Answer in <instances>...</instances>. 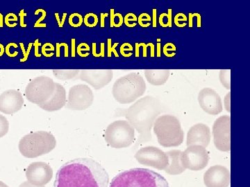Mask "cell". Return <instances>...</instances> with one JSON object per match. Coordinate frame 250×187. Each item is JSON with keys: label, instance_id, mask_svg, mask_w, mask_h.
Listing matches in <instances>:
<instances>
[{"label": "cell", "instance_id": "cell-21", "mask_svg": "<svg viewBox=\"0 0 250 187\" xmlns=\"http://www.w3.org/2000/svg\"><path fill=\"white\" fill-rule=\"evenodd\" d=\"M159 24L163 27H172V11L168 9L167 13H164L159 16Z\"/></svg>", "mask_w": 250, "mask_h": 187}, {"label": "cell", "instance_id": "cell-14", "mask_svg": "<svg viewBox=\"0 0 250 187\" xmlns=\"http://www.w3.org/2000/svg\"><path fill=\"white\" fill-rule=\"evenodd\" d=\"M24 105L22 94L16 90H8L0 94V112L5 114H14L22 109Z\"/></svg>", "mask_w": 250, "mask_h": 187}, {"label": "cell", "instance_id": "cell-19", "mask_svg": "<svg viewBox=\"0 0 250 187\" xmlns=\"http://www.w3.org/2000/svg\"><path fill=\"white\" fill-rule=\"evenodd\" d=\"M219 79L225 89L231 90V70H220L219 72Z\"/></svg>", "mask_w": 250, "mask_h": 187}, {"label": "cell", "instance_id": "cell-8", "mask_svg": "<svg viewBox=\"0 0 250 187\" xmlns=\"http://www.w3.org/2000/svg\"><path fill=\"white\" fill-rule=\"evenodd\" d=\"M134 139V130L127 121H114L105 131V140L114 149L129 147Z\"/></svg>", "mask_w": 250, "mask_h": 187}, {"label": "cell", "instance_id": "cell-1", "mask_svg": "<svg viewBox=\"0 0 250 187\" xmlns=\"http://www.w3.org/2000/svg\"><path fill=\"white\" fill-rule=\"evenodd\" d=\"M109 176L99 162L90 158L72 160L60 167L54 187H108Z\"/></svg>", "mask_w": 250, "mask_h": 187}, {"label": "cell", "instance_id": "cell-11", "mask_svg": "<svg viewBox=\"0 0 250 187\" xmlns=\"http://www.w3.org/2000/svg\"><path fill=\"white\" fill-rule=\"evenodd\" d=\"M77 78L88 83L94 89L99 90L111 83L113 78V71L111 70H80Z\"/></svg>", "mask_w": 250, "mask_h": 187}, {"label": "cell", "instance_id": "cell-44", "mask_svg": "<svg viewBox=\"0 0 250 187\" xmlns=\"http://www.w3.org/2000/svg\"><path fill=\"white\" fill-rule=\"evenodd\" d=\"M18 187H45V186H35V185H31V184L28 183V182H24V183L21 184V185Z\"/></svg>", "mask_w": 250, "mask_h": 187}, {"label": "cell", "instance_id": "cell-24", "mask_svg": "<svg viewBox=\"0 0 250 187\" xmlns=\"http://www.w3.org/2000/svg\"><path fill=\"white\" fill-rule=\"evenodd\" d=\"M9 123L4 115L0 114V138L4 137L9 132Z\"/></svg>", "mask_w": 250, "mask_h": 187}, {"label": "cell", "instance_id": "cell-4", "mask_svg": "<svg viewBox=\"0 0 250 187\" xmlns=\"http://www.w3.org/2000/svg\"><path fill=\"white\" fill-rule=\"evenodd\" d=\"M146 89L147 86L143 77L132 72L116 80L112 88V94L117 102L129 104L142 96Z\"/></svg>", "mask_w": 250, "mask_h": 187}, {"label": "cell", "instance_id": "cell-43", "mask_svg": "<svg viewBox=\"0 0 250 187\" xmlns=\"http://www.w3.org/2000/svg\"><path fill=\"white\" fill-rule=\"evenodd\" d=\"M62 43L56 44V56L59 58L61 56V47H62Z\"/></svg>", "mask_w": 250, "mask_h": 187}, {"label": "cell", "instance_id": "cell-30", "mask_svg": "<svg viewBox=\"0 0 250 187\" xmlns=\"http://www.w3.org/2000/svg\"><path fill=\"white\" fill-rule=\"evenodd\" d=\"M77 52L79 56H80L81 57H88L89 56V53H87L86 54H83L82 53V52H89L90 51V47L89 45L87 43H85V42H82V43H80V45H78V47H77Z\"/></svg>", "mask_w": 250, "mask_h": 187}, {"label": "cell", "instance_id": "cell-26", "mask_svg": "<svg viewBox=\"0 0 250 187\" xmlns=\"http://www.w3.org/2000/svg\"><path fill=\"white\" fill-rule=\"evenodd\" d=\"M134 50L132 45L131 44L128 43V42H125L121 45L120 51H121V54L123 57L125 58H128V57L131 56H132V52Z\"/></svg>", "mask_w": 250, "mask_h": 187}, {"label": "cell", "instance_id": "cell-33", "mask_svg": "<svg viewBox=\"0 0 250 187\" xmlns=\"http://www.w3.org/2000/svg\"><path fill=\"white\" fill-rule=\"evenodd\" d=\"M108 45H107V56L108 58H111V54H114L115 56L119 57V55H118V52L116 50V47H118V42H116L113 45H111V39H108Z\"/></svg>", "mask_w": 250, "mask_h": 187}, {"label": "cell", "instance_id": "cell-17", "mask_svg": "<svg viewBox=\"0 0 250 187\" xmlns=\"http://www.w3.org/2000/svg\"><path fill=\"white\" fill-rule=\"evenodd\" d=\"M170 75V71L168 70H148L145 71V76L148 83L155 86L166 84Z\"/></svg>", "mask_w": 250, "mask_h": 187}, {"label": "cell", "instance_id": "cell-2", "mask_svg": "<svg viewBox=\"0 0 250 187\" xmlns=\"http://www.w3.org/2000/svg\"><path fill=\"white\" fill-rule=\"evenodd\" d=\"M161 103L157 98L146 96L140 98L128 109L123 111L128 122L141 133L140 142L151 137V128L156 116L160 114Z\"/></svg>", "mask_w": 250, "mask_h": 187}, {"label": "cell", "instance_id": "cell-15", "mask_svg": "<svg viewBox=\"0 0 250 187\" xmlns=\"http://www.w3.org/2000/svg\"><path fill=\"white\" fill-rule=\"evenodd\" d=\"M210 141V130L205 124L195 125L188 133L187 145L207 147Z\"/></svg>", "mask_w": 250, "mask_h": 187}, {"label": "cell", "instance_id": "cell-37", "mask_svg": "<svg viewBox=\"0 0 250 187\" xmlns=\"http://www.w3.org/2000/svg\"><path fill=\"white\" fill-rule=\"evenodd\" d=\"M41 44L40 42H39V39H36L35 41H34V43H33V46L34 47V55H35L36 57L37 58H39V57L41 56V54H39V46H41Z\"/></svg>", "mask_w": 250, "mask_h": 187}, {"label": "cell", "instance_id": "cell-40", "mask_svg": "<svg viewBox=\"0 0 250 187\" xmlns=\"http://www.w3.org/2000/svg\"><path fill=\"white\" fill-rule=\"evenodd\" d=\"M71 46H72V57L75 58L76 56V40L75 38L72 39L71 40Z\"/></svg>", "mask_w": 250, "mask_h": 187}, {"label": "cell", "instance_id": "cell-13", "mask_svg": "<svg viewBox=\"0 0 250 187\" xmlns=\"http://www.w3.org/2000/svg\"><path fill=\"white\" fill-rule=\"evenodd\" d=\"M213 135L215 147L219 150H230V116L218 118L213 126Z\"/></svg>", "mask_w": 250, "mask_h": 187}, {"label": "cell", "instance_id": "cell-35", "mask_svg": "<svg viewBox=\"0 0 250 187\" xmlns=\"http://www.w3.org/2000/svg\"><path fill=\"white\" fill-rule=\"evenodd\" d=\"M11 47H14V48H18V45L16 43H14V42H11V43L8 44V45L6 46V48H5V52H6V54L8 56L14 58V57L17 56L18 52H15L14 54L10 53V49H11Z\"/></svg>", "mask_w": 250, "mask_h": 187}, {"label": "cell", "instance_id": "cell-10", "mask_svg": "<svg viewBox=\"0 0 250 187\" xmlns=\"http://www.w3.org/2000/svg\"><path fill=\"white\" fill-rule=\"evenodd\" d=\"M25 175L28 183L35 186L42 187L52 180L53 169L45 162H33L28 166Z\"/></svg>", "mask_w": 250, "mask_h": 187}, {"label": "cell", "instance_id": "cell-41", "mask_svg": "<svg viewBox=\"0 0 250 187\" xmlns=\"http://www.w3.org/2000/svg\"><path fill=\"white\" fill-rule=\"evenodd\" d=\"M20 46H21V49H22L23 56H24V57H23V58L22 59H21V62H24L27 61V56H26V54H27V51H26L25 49H24V44H23L22 42H21V43H20Z\"/></svg>", "mask_w": 250, "mask_h": 187}, {"label": "cell", "instance_id": "cell-51", "mask_svg": "<svg viewBox=\"0 0 250 187\" xmlns=\"http://www.w3.org/2000/svg\"><path fill=\"white\" fill-rule=\"evenodd\" d=\"M67 17V14L66 13H64L63 14H62V19H61V22H62V27H63L64 23H65V19H66Z\"/></svg>", "mask_w": 250, "mask_h": 187}, {"label": "cell", "instance_id": "cell-42", "mask_svg": "<svg viewBox=\"0 0 250 187\" xmlns=\"http://www.w3.org/2000/svg\"><path fill=\"white\" fill-rule=\"evenodd\" d=\"M108 14H100V27L102 28L104 27L105 22L104 19L105 18L108 17Z\"/></svg>", "mask_w": 250, "mask_h": 187}, {"label": "cell", "instance_id": "cell-16", "mask_svg": "<svg viewBox=\"0 0 250 187\" xmlns=\"http://www.w3.org/2000/svg\"><path fill=\"white\" fill-rule=\"evenodd\" d=\"M66 102V90L62 85L57 83L55 91L52 97L39 107L47 112L58 111L65 106Z\"/></svg>", "mask_w": 250, "mask_h": 187}, {"label": "cell", "instance_id": "cell-25", "mask_svg": "<svg viewBox=\"0 0 250 187\" xmlns=\"http://www.w3.org/2000/svg\"><path fill=\"white\" fill-rule=\"evenodd\" d=\"M138 18L136 17V15L134 14H126L124 18V22L126 24V27H135L137 25Z\"/></svg>", "mask_w": 250, "mask_h": 187}, {"label": "cell", "instance_id": "cell-32", "mask_svg": "<svg viewBox=\"0 0 250 187\" xmlns=\"http://www.w3.org/2000/svg\"><path fill=\"white\" fill-rule=\"evenodd\" d=\"M54 45H52V43H49V42H47V43L44 44L42 46V49H41V52H42V55L45 57H47V58H49V57L53 56L54 53L52 54H49L47 53V52H53L54 51Z\"/></svg>", "mask_w": 250, "mask_h": 187}, {"label": "cell", "instance_id": "cell-5", "mask_svg": "<svg viewBox=\"0 0 250 187\" xmlns=\"http://www.w3.org/2000/svg\"><path fill=\"white\" fill-rule=\"evenodd\" d=\"M57 146L55 137L47 131H37L24 135L20 140L18 149L27 158H36L47 155Z\"/></svg>", "mask_w": 250, "mask_h": 187}, {"label": "cell", "instance_id": "cell-9", "mask_svg": "<svg viewBox=\"0 0 250 187\" xmlns=\"http://www.w3.org/2000/svg\"><path fill=\"white\" fill-rule=\"evenodd\" d=\"M93 92L88 85H75L69 90L65 107L70 111H85L93 105Z\"/></svg>", "mask_w": 250, "mask_h": 187}, {"label": "cell", "instance_id": "cell-28", "mask_svg": "<svg viewBox=\"0 0 250 187\" xmlns=\"http://www.w3.org/2000/svg\"><path fill=\"white\" fill-rule=\"evenodd\" d=\"M187 17L185 14H178L174 17V22L175 25L178 27H184L187 25Z\"/></svg>", "mask_w": 250, "mask_h": 187}, {"label": "cell", "instance_id": "cell-49", "mask_svg": "<svg viewBox=\"0 0 250 187\" xmlns=\"http://www.w3.org/2000/svg\"><path fill=\"white\" fill-rule=\"evenodd\" d=\"M135 48H136V58H138V57H139L140 56V47L139 43H136L135 44Z\"/></svg>", "mask_w": 250, "mask_h": 187}, {"label": "cell", "instance_id": "cell-27", "mask_svg": "<svg viewBox=\"0 0 250 187\" xmlns=\"http://www.w3.org/2000/svg\"><path fill=\"white\" fill-rule=\"evenodd\" d=\"M151 19H152V18L149 14L143 13V14L140 15L139 17L138 18V22L141 27L146 28L151 25Z\"/></svg>", "mask_w": 250, "mask_h": 187}, {"label": "cell", "instance_id": "cell-12", "mask_svg": "<svg viewBox=\"0 0 250 187\" xmlns=\"http://www.w3.org/2000/svg\"><path fill=\"white\" fill-rule=\"evenodd\" d=\"M197 99L200 107L208 114L215 115L223 111L221 97L211 88H205L200 90Z\"/></svg>", "mask_w": 250, "mask_h": 187}, {"label": "cell", "instance_id": "cell-7", "mask_svg": "<svg viewBox=\"0 0 250 187\" xmlns=\"http://www.w3.org/2000/svg\"><path fill=\"white\" fill-rule=\"evenodd\" d=\"M57 84L50 77H36L26 87L25 97L29 102L41 106L52 97Z\"/></svg>", "mask_w": 250, "mask_h": 187}, {"label": "cell", "instance_id": "cell-52", "mask_svg": "<svg viewBox=\"0 0 250 187\" xmlns=\"http://www.w3.org/2000/svg\"><path fill=\"white\" fill-rule=\"evenodd\" d=\"M0 187H9L6 184L3 183V182L0 181Z\"/></svg>", "mask_w": 250, "mask_h": 187}, {"label": "cell", "instance_id": "cell-31", "mask_svg": "<svg viewBox=\"0 0 250 187\" xmlns=\"http://www.w3.org/2000/svg\"><path fill=\"white\" fill-rule=\"evenodd\" d=\"M39 13H42V16H41V17L39 18V19H38L37 21H36L35 24H34V27H46L47 24H42L41 22H42V21H43L44 19H45L46 16H47V13H46V11L44 9H39L38 10H36L35 14H34L38 15L39 14Z\"/></svg>", "mask_w": 250, "mask_h": 187}, {"label": "cell", "instance_id": "cell-46", "mask_svg": "<svg viewBox=\"0 0 250 187\" xmlns=\"http://www.w3.org/2000/svg\"><path fill=\"white\" fill-rule=\"evenodd\" d=\"M105 45L104 43L100 44V56L101 57H104L105 56Z\"/></svg>", "mask_w": 250, "mask_h": 187}, {"label": "cell", "instance_id": "cell-36", "mask_svg": "<svg viewBox=\"0 0 250 187\" xmlns=\"http://www.w3.org/2000/svg\"><path fill=\"white\" fill-rule=\"evenodd\" d=\"M231 93H228L227 94L226 96L224 98V104H225V109L229 112H230V101H231Z\"/></svg>", "mask_w": 250, "mask_h": 187}, {"label": "cell", "instance_id": "cell-39", "mask_svg": "<svg viewBox=\"0 0 250 187\" xmlns=\"http://www.w3.org/2000/svg\"><path fill=\"white\" fill-rule=\"evenodd\" d=\"M152 43H139V47H143V57H147V48L151 45Z\"/></svg>", "mask_w": 250, "mask_h": 187}, {"label": "cell", "instance_id": "cell-29", "mask_svg": "<svg viewBox=\"0 0 250 187\" xmlns=\"http://www.w3.org/2000/svg\"><path fill=\"white\" fill-rule=\"evenodd\" d=\"M175 51H176V47L174 44L169 43L166 44L165 46L164 47V49H163V52H164V54H165L166 56L169 57V58H171V57H173L175 56Z\"/></svg>", "mask_w": 250, "mask_h": 187}, {"label": "cell", "instance_id": "cell-45", "mask_svg": "<svg viewBox=\"0 0 250 187\" xmlns=\"http://www.w3.org/2000/svg\"><path fill=\"white\" fill-rule=\"evenodd\" d=\"M156 9H153V27H156Z\"/></svg>", "mask_w": 250, "mask_h": 187}, {"label": "cell", "instance_id": "cell-18", "mask_svg": "<svg viewBox=\"0 0 250 187\" xmlns=\"http://www.w3.org/2000/svg\"><path fill=\"white\" fill-rule=\"evenodd\" d=\"M80 70H54L52 73L54 77L59 80H67L74 79L78 76Z\"/></svg>", "mask_w": 250, "mask_h": 187}, {"label": "cell", "instance_id": "cell-48", "mask_svg": "<svg viewBox=\"0 0 250 187\" xmlns=\"http://www.w3.org/2000/svg\"><path fill=\"white\" fill-rule=\"evenodd\" d=\"M160 39H159L158 40V43H157V57H160L161 56V45L160 42Z\"/></svg>", "mask_w": 250, "mask_h": 187}, {"label": "cell", "instance_id": "cell-50", "mask_svg": "<svg viewBox=\"0 0 250 187\" xmlns=\"http://www.w3.org/2000/svg\"><path fill=\"white\" fill-rule=\"evenodd\" d=\"M55 18H56V19H57V22H58L59 27L60 28H62V22H61L60 16H59V14H58V13H56Z\"/></svg>", "mask_w": 250, "mask_h": 187}, {"label": "cell", "instance_id": "cell-22", "mask_svg": "<svg viewBox=\"0 0 250 187\" xmlns=\"http://www.w3.org/2000/svg\"><path fill=\"white\" fill-rule=\"evenodd\" d=\"M98 17L96 14H87L83 18V23L87 27L93 28L95 27L98 24Z\"/></svg>", "mask_w": 250, "mask_h": 187}, {"label": "cell", "instance_id": "cell-20", "mask_svg": "<svg viewBox=\"0 0 250 187\" xmlns=\"http://www.w3.org/2000/svg\"><path fill=\"white\" fill-rule=\"evenodd\" d=\"M111 16H110V27H121L124 23V18L123 17V15L117 13L115 14L114 9H111L110 10Z\"/></svg>", "mask_w": 250, "mask_h": 187}, {"label": "cell", "instance_id": "cell-47", "mask_svg": "<svg viewBox=\"0 0 250 187\" xmlns=\"http://www.w3.org/2000/svg\"><path fill=\"white\" fill-rule=\"evenodd\" d=\"M93 55L94 57H96V58L100 57V56L97 53L96 43H95V42H93Z\"/></svg>", "mask_w": 250, "mask_h": 187}, {"label": "cell", "instance_id": "cell-38", "mask_svg": "<svg viewBox=\"0 0 250 187\" xmlns=\"http://www.w3.org/2000/svg\"><path fill=\"white\" fill-rule=\"evenodd\" d=\"M19 16L20 18H21V21H20L21 22V27L23 28L27 27V24L24 23V17H26L27 14L24 13V9H22L20 11Z\"/></svg>", "mask_w": 250, "mask_h": 187}, {"label": "cell", "instance_id": "cell-23", "mask_svg": "<svg viewBox=\"0 0 250 187\" xmlns=\"http://www.w3.org/2000/svg\"><path fill=\"white\" fill-rule=\"evenodd\" d=\"M69 24L72 27H80L83 22V18L80 14H72L70 15L68 19Z\"/></svg>", "mask_w": 250, "mask_h": 187}, {"label": "cell", "instance_id": "cell-3", "mask_svg": "<svg viewBox=\"0 0 250 187\" xmlns=\"http://www.w3.org/2000/svg\"><path fill=\"white\" fill-rule=\"evenodd\" d=\"M109 187H170L162 175L147 169L135 168L118 173L112 180Z\"/></svg>", "mask_w": 250, "mask_h": 187}, {"label": "cell", "instance_id": "cell-34", "mask_svg": "<svg viewBox=\"0 0 250 187\" xmlns=\"http://www.w3.org/2000/svg\"><path fill=\"white\" fill-rule=\"evenodd\" d=\"M18 16L16 14H13V13H10V14L6 15V17L4 18V22L7 27L13 28L16 27L18 25L17 23H14V24H10V22L11 21H18Z\"/></svg>", "mask_w": 250, "mask_h": 187}, {"label": "cell", "instance_id": "cell-6", "mask_svg": "<svg viewBox=\"0 0 250 187\" xmlns=\"http://www.w3.org/2000/svg\"><path fill=\"white\" fill-rule=\"evenodd\" d=\"M154 132L160 144L164 147L179 145L183 141L184 134L180 124L174 116H160L156 121Z\"/></svg>", "mask_w": 250, "mask_h": 187}]
</instances>
